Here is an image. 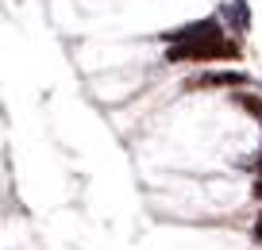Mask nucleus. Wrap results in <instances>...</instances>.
Wrapping results in <instances>:
<instances>
[{
  "label": "nucleus",
  "mask_w": 262,
  "mask_h": 250,
  "mask_svg": "<svg viewBox=\"0 0 262 250\" xmlns=\"http://www.w3.org/2000/svg\"><path fill=\"white\" fill-rule=\"evenodd\" d=\"M239 47L224 35L212 42H189V47H170L166 50V62H235Z\"/></svg>",
  "instance_id": "nucleus-1"
},
{
  "label": "nucleus",
  "mask_w": 262,
  "mask_h": 250,
  "mask_svg": "<svg viewBox=\"0 0 262 250\" xmlns=\"http://www.w3.org/2000/svg\"><path fill=\"white\" fill-rule=\"evenodd\" d=\"M158 39L170 42V47L212 42V39H224V27H220V19H196V24H185V27H178V31H166V35H158Z\"/></svg>",
  "instance_id": "nucleus-2"
},
{
  "label": "nucleus",
  "mask_w": 262,
  "mask_h": 250,
  "mask_svg": "<svg viewBox=\"0 0 262 250\" xmlns=\"http://www.w3.org/2000/svg\"><path fill=\"white\" fill-rule=\"evenodd\" d=\"M247 73L239 70H216V73H201L196 81H189V89H243Z\"/></svg>",
  "instance_id": "nucleus-3"
},
{
  "label": "nucleus",
  "mask_w": 262,
  "mask_h": 250,
  "mask_svg": "<svg viewBox=\"0 0 262 250\" xmlns=\"http://www.w3.org/2000/svg\"><path fill=\"white\" fill-rule=\"evenodd\" d=\"M235 100H239V104H243V108H247V112H251V116H254V120H258V123H262V100H258V97H247V93H239V97H235Z\"/></svg>",
  "instance_id": "nucleus-4"
},
{
  "label": "nucleus",
  "mask_w": 262,
  "mask_h": 250,
  "mask_svg": "<svg viewBox=\"0 0 262 250\" xmlns=\"http://www.w3.org/2000/svg\"><path fill=\"white\" fill-rule=\"evenodd\" d=\"M254 235H258V242H262V212H258V219H254Z\"/></svg>",
  "instance_id": "nucleus-5"
}]
</instances>
